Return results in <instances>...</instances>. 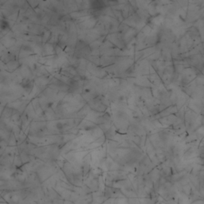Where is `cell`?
<instances>
[{"label":"cell","mask_w":204,"mask_h":204,"mask_svg":"<svg viewBox=\"0 0 204 204\" xmlns=\"http://www.w3.org/2000/svg\"><path fill=\"white\" fill-rule=\"evenodd\" d=\"M22 86H23V88L25 89V90H28V89L30 90V89H32V88H33V84H32L30 81L26 80V83L22 84Z\"/></svg>","instance_id":"2"},{"label":"cell","mask_w":204,"mask_h":204,"mask_svg":"<svg viewBox=\"0 0 204 204\" xmlns=\"http://www.w3.org/2000/svg\"><path fill=\"white\" fill-rule=\"evenodd\" d=\"M64 127H65V125H64V124H62V123H58V124H57V129H59V130H61V129H63Z\"/></svg>","instance_id":"4"},{"label":"cell","mask_w":204,"mask_h":204,"mask_svg":"<svg viewBox=\"0 0 204 204\" xmlns=\"http://www.w3.org/2000/svg\"><path fill=\"white\" fill-rule=\"evenodd\" d=\"M8 27H9L8 22H6L5 20H2V22H1V28H2V30H6Z\"/></svg>","instance_id":"3"},{"label":"cell","mask_w":204,"mask_h":204,"mask_svg":"<svg viewBox=\"0 0 204 204\" xmlns=\"http://www.w3.org/2000/svg\"><path fill=\"white\" fill-rule=\"evenodd\" d=\"M91 6L94 10H102L103 8L105 7V2L102 1H93L92 2Z\"/></svg>","instance_id":"1"}]
</instances>
